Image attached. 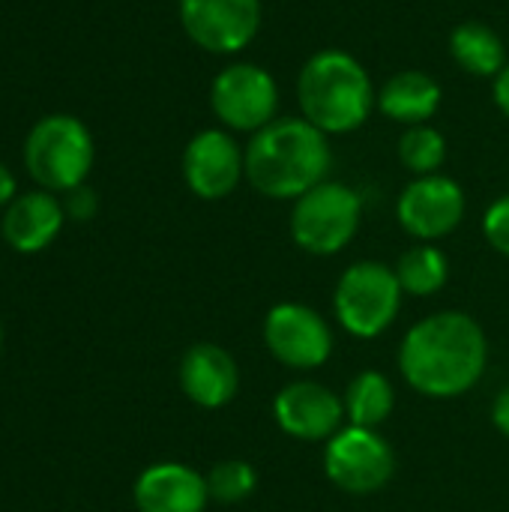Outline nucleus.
Masks as SVG:
<instances>
[{"instance_id":"5","label":"nucleus","mask_w":509,"mask_h":512,"mask_svg":"<svg viewBox=\"0 0 509 512\" xmlns=\"http://www.w3.org/2000/svg\"><path fill=\"white\" fill-rule=\"evenodd\" d=\"M363 198L339 180H324L294 201L291 237L309 255H336L360 231Z\"/></svg>"},{"instance_id":"10","label":"nucleus","mask_w":509,"mask_h":512,"mask_svg":"<svg viewBox=\"0 0 509 512\" xmlns=\"http://www.w3.org/2000/svg\"><path fill=\"white\" fill-rule=\"evenodd\" d=\"M267 351L291 369H318L333 354L330 324L303 303H279L264 321Z\"/></svg>"},{"instance_id":"22","label":"nucleus","mask_w":509,"mask_h":512,"mask_svg":"<svg viewBox=\"0 0 509 512\" xmlns=\"http://www.w3.org/2000/svg\"><path fill=\"white\" fill-rule=\"evenodd\" d=\"M207 489H210V501L240 504L258 489V471L249 462H240V459L219 462L207 474Z\"/></svg>"},{"instance_id":"9","label":"nucleus","mask_w":509,"mask_h":512,"mask_svg":"<svg viewBox=\"0 0 509 512\" xmlns=\"http://www.w3.org/2000/svg\"><path fill=\"white\" fill-rule=\"evenodd\" d=\"M261 0H180L186 36L210 54H237L261 30Z\"/></svg>"},{"instance_id":"3","label":"nucleus","mask_w":509,"mask_h":512,"mask_svg":"<svg viewBox=\"0 0 509 512\" xmlns=\"http://www.w3.org/2000/svg\"><path fill=\"white\" fill-rule=\"evenodd\" d=\"M378 102V90L366 66L339 48L312 54L297 75L300 117L324 135H348L360 129Z\"/></svg>"},{"instance_id":"20","label":"nucleus","mask_w":509,"mask_h":512,"mask_svg":"<svg viewBox=\"0 0 509 512\" xmlns=\"http://www.w3.org/2000/svg\"><path fill=\"white\" fill-rule=\"evenodd\" d=\"M396 276L405 294L411 297H432L438 294L447 279H450V261L447 255L435 246V243H420L414 249H408L399 264H396Z\"/></svg>"},{"instance_id":"26","label":"nucleus","mask_w":509,"mask_h":512,"mask_svg":"<svg viewBox=\"0 0 509 512\" xmlns=\"http://www.w3.org/2000/svg\"><path fill=\"white\" fill-rule=\"evenodd\" d=\"M492 96H495L498 111L509 120V63L498 72V78H495V84H492Z\"/></svg>"},{"instance_id":"27","label":"nucleus","mask_w":509,"mask_h":512,"mask_svg":"<svg viewBox=\"0 0 509 512\" xmlns=\"http://www.w3.org/2000/svg\"><path fill=\"white\" fill-rule=\"evenodd\" d=\"M15 201V177L12 171L0 162V207H9Z\"/></svg>"},{"instance_id":"6","label":"nucleus","mask_w":509,"mask_h":512,"mask_svg":"<svg viewBox=\"0 0 509 512\" xmlns=\"http://www.w3.org/2000/svg\"><path fill=\"white\" fill-rule=\"evenodd\" d=\"M402 285L396 270L381 261H357L351 264L333 297V309L339 324L357 339L381 336L402 309Z\"/></svg>"},{"instance_id":"13","label":"nucleus","mask_w":509,"mask_h":512,"mask_svg":"<svg viewBox=\"0 0 509 512\" xmlns=\"http://www.w3.org/2000/svg\"><path fill=\"white\" fill-rule=\"evenodd\" d=\"M279 429L297 441H330L345 420L342 399L318 381H294L273 399Z\"/></svg>"},{"instance_id":"23","label":"nucleus","mask_w":509,"mask_h":512,"mask_svg":"<svg viewBox=\"0 0 509 512\" xmlns=\"http://www.w3.org/2000/svg\"><path fill=\"white\" fill-rule=\"evenodd\" d=\"M483 234L495 252L509 258V195H501L498 201L489 204L483 216Z\"/></svg>"},{"instance_id":"2","label":"nucleus","mask_w":509,"mask_h":512,"mask_svg":"<svg viewBox=\"0 0 509 512\" xmlns=\"http://www.w3.org/2000/svg\"><path fill=\"white\" fill-rule=\"evenodd\" d=\"M330 165V135L303 117H276L246 144V180L273 201H297L327 180Z\"/></svg>"},{"instance_id":"19","label":"nucleus","mask_w":509,"mask_h":512,"mask_svg":"<svg viewBox=\"0 0 509 512\" xmlns=\"http://www.w3.org/2000/svg\"><path fill=\"white\" fill-rule=\"evenodd\" d=\"M393 402H396V396H393V384L387 381V375H381V372H375V369L360 372V375L348 384L345 399H342V405H345V420H348L351 426L378 429V426L390 417Z\"/></svg>"},{"instance_id":"11","label":"nucleus","mask_w":509,"mask_h":512,"mask_svg":"<svg viewBox=\"0 0 509 512\" xmlns=\"http://www.w3.org/2000/svg\"><path fill=\"white\" fill-rule=\"evenodd\" d=\"M396 216H399V225L411 237H417L423 243H435L462 225L465 192L447 174L417 177L402 189V195L396 201Z\"/></svg>"},{"instance_id":"15","label":"nucleus","mask_w":509,"mask_h":512,"mask_svg":"<svg viewBox=\"0 0 509 512\" xmlns=\"http://www.w3.org/2000/svg\"><path fill=\"white\" fill-rule=\"evenodd\" d=\"M180 387L198 408H225L240 390V369L225 348L198 342L180 360Z\"/></svg>"},{"instance_id":"12","label":"nucleus","mask_w":509,"mask_h":512,"mask_svg":"<svg viewBox=\"0 0 509 512\" xmlns=\"http://www.w3.org/2000/svg\"><path fill=\"white\" fill-rule=\"evenodd\" d=\"M183 177L204 201L228 198L246 177V150L231 132L204 129L183 150Z\"/></svg>"},{"instance_id":"7","label":"nucleus","mask_w":509,"mask_h":512,"mask_svg":"<svg viewBox=\"0 0 509 512\" xmlns=\"http://www.w3.org/2000/svg\"><path fill=\"white\" fill-rule=\"evenodd\" d=\"M210 108L231 132H261L276 120L279 84L258 63H231L210 84Z\"/></svg>"},{"instance_id":"24","label":"nucleus","mask_w":509,"mask_h":512,"mask_svg":"<svg viewBox=\"0 0 509 512\" xmlns=\"http://www.w3.org/2000/svg\"><path fill=\"white\" fill-rule=\"evenodd\" d=\"M96 207H99V198H96V192H93V189L78 186V189L66 192V204H63L66 216H72V219L84 222V219H93Z\"/></svg>"},{"instance_id":"16","label":"nucleus","mask_w":509,"mask_h":512,"mask_svg":"<svg viewBox=\"0 0 509 512\" xmlns=\"http://www.w3.org/2000/svg\"><path fill=\"white\" fill-rule=\"evenodd\" d=\"M63 219H66V210L63 204L51 195V192H27V195H18L9 207H6V216H3V240L21 252V255H33V252H42L48 249L60 228H63Z\"/></svg>"},{"instance_id":"21","label":"nucleus","mask_w":509,"mask_h":512,"mask_svg":"<svg viewBox=\"0 0 509 512\" xmlns=\"http://www.w3.org/2000/svg\"><path fill=\"white\" fill-rule=\"evenodd\" d=\"M447 159V138L423 123V126H408L399 138V162L417 174V177H429V174H441V165Z\"/></svg>"},{"instance_id":"28","label":"nucleus","mask_w":509,"mask_h":512,"mask_svg":"<svg viewBox=\"0 0 509 512\" xmlns=\"http://www.w3.org/2000/svg\"><path fill=\"white\" fill-rule=\"evenodd\" d=\"M0 351H3V327H0Z\"/></svg>"},{"instance_id":"1","label":"nucleus","mask_w":509,"mask_h":512,"mask_svg":"<svg viewBox=\"0 0 509 512\" xmlns=\"http://www.w3.org/2000/svg\"><path fill=\"white\" fill-rule=\"evenodd\" d=\"M486 360V333L465 312H438L417 321L399 348L402 378L429 399H456L474 390Z\"/></svg>"},{"instance_id":"17","label":"nucleus","mask_w":509,"mask_h":512,"mask_svg":"<svg viewBox=\"0 0 509 512\" xmlns=\"http://www.w3.org/2000/svg\"><path fill=\"white\" fill-rule=\"evenodd\" d=\"M375 108L396 123L423 126L441 108V84L423 69H399L378 87Z\"/></svg>"},{"instance_id":"18","label":"nucleus","mask_w":509,"mask_h":512,"mask_svg":"<svg viewBox=\"0 0 509 512\" xmlns=\"http://www.w3.org/2000/svg\"><path fill=\"white\" fill-rule=\"evenodd\" d=\"M450 54L453 60L474 78H498L507 66V45L498 30L483 21H462L450 33Z\"/></svg>"},{"instance_id":"4","label":"nucleus","mask_w":509,"mask_h":512,"mask_svg":"<svg viewBox=\"0 0 509 512\" xmlns=\"http://www.w3.org/2000/svg\"><path fill=\"white\" fill-rule=\"evenodd\" d=\"M24 165L45 192H72L93 168V138L81 120L51 114L30 129Z\"/></svg>"},{"instance_id":"8","label":"nucleus","mask_w":509,"mask_h":512,"mask_svg":"<svg viewBox=\"0 0 509 512\" xmlns=\"http://www.w3.org/2000/svg\"><path fill=\"white\" fill-rule=\"evenodd\" d=\"M324 471L330 483L348 495H375L390 483L396 456L375 429L345 426L327 441Z\"/></svg>"},{"instance_id":"25","label":"nucleus","mask_w":509,"mask_h":512,"mask_svg":"<svg viewBox=\"0 0 509 512\" xmlns=\"http://www.w3.org/2000/svg\"><path fill=\"white\" fill-rule=\"evenodd\" d=\"M492 423H495V429H498L501 435H507L509 438V384L498 393V399H495V405H492Z\"/></svg>"},{"instance_id":"14","label":"nucleus","mask_w":509,"mask_h":512,"mask_svg":"<svg viewBox=\"0 0 509 512\" xmlns=\"http://www.w3.org/2000/svg\"><path fill=\"white\" fill-rule=\"evenodd\" d=\"M138 512H204L210 501L207 477L180 462H159L141 471L132 489Z\"/></svg>"}]
</instances>
